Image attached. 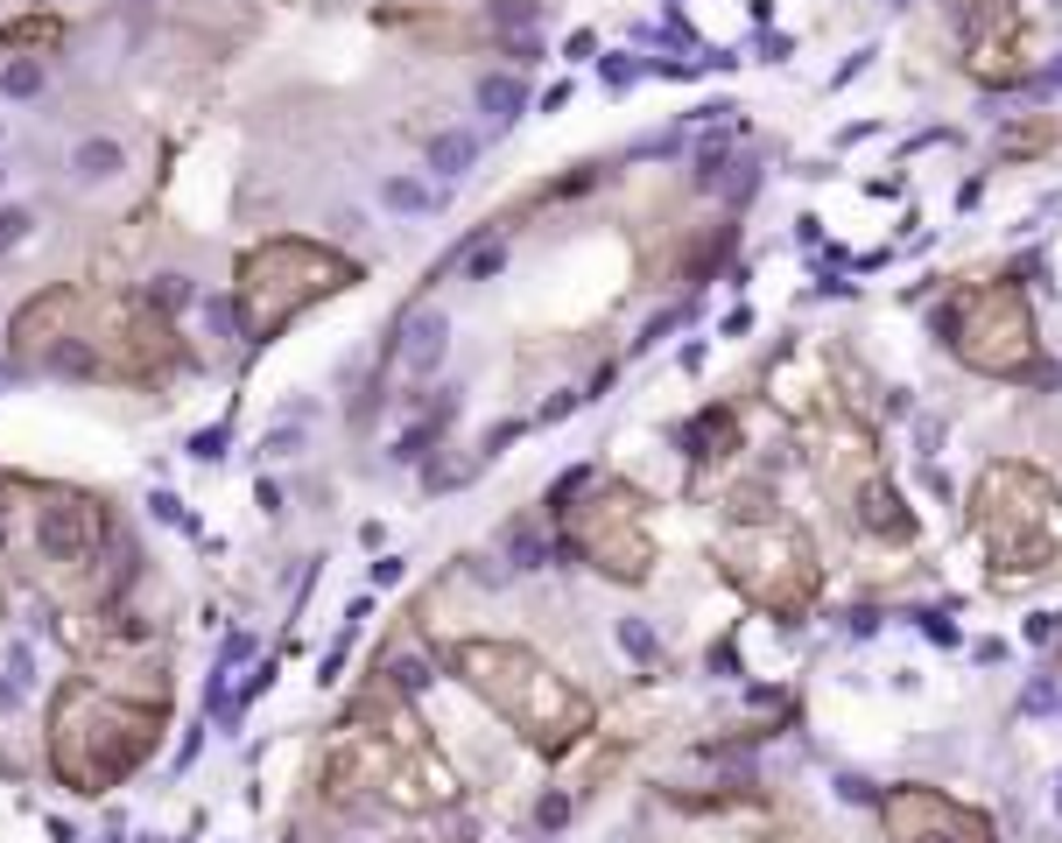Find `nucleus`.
<instances>
[{"mask_svg": "<svg viewBox=\"0 0 1062 843\" xmlns=\"http://www.w3.org/2000/svg\"><path fill=\"white\" fill-rule=\"evenodd\" d=\"M450 674H458L471 696H486L528 746H543V752H570L584 731H592V696L570 689L549 661H535V654L514 647V639H458V647H450Z\"/></svg>", "mask_w": 1062, "mask_h": 843, "instance_id": "1", "label": "nucleus"}, {"mask_svg": "<svg viewBox=\"0 0 1062 843\" xmlns=\"http://www.w3.org/2000/svg\"><path fill=\"white\" fill-rule=\"evenodd\" d=\"M978 542L992 555V584H1035L1062 569V493L1035 464H985L971 493Z\"/></svg>", "mask_w": 1062, "mask_h": 843, "instance_id": "2", "label": "nucleus"}, {"mask_svg": "<svg viewBox=\"0 0 1062 843\" xmlns=\"http://www.w3.org/2000/svg\"><path fill=\"white\" fill-rule=\"evenodd\" d=\"M156 731H162V711H148V703H121V696H106V689L71 682L57 696V738H49V759H57L64 787L99 795V787H113L127 766H141V752L156 746Z\"/></svg>", "mask_w": 1062, "mask_h": 843, "instance_id": "3", "label": "nucleus"}, {"mask_svg": "<svg viewBox=\"0 0 1062 843\" xmlns=\"http://www.w3.org/2000/svg\"><path fill=\"white\" fill-rule=\"evenodd\" d=\"M936 331L950 337V351L971 366V373H992V380H1035L1041 373L1035 316H1027L1014 281H964V289L936 310Z\"/></svg>", "mask_w": 1062, "mask_h": 843, "instance_id": "4", "label": "nucleus"}, {"mask_svg": "<svg viewBox=\"0 0 1062 843\" xmlns=\"http://www.w3.org/2000/svg\"><path fill=\"white\" fill-rule=\"evenodd\" d=\"M339 289H352V261H339V253H324L310 240H267L240 261V324L261 345V337H275L289 324L302 302L339 296Z\"/></svg>", "mask_w": 1062, "mask_h": 843, "instance_id": "5", "label": "nucleus"}, {"mask_svg": "<svg viewBox=\"0 0 1062 843\" xmlns=\"http://www.w3.org/2000/svg\"><path fill=\"white\" fill-rule=\"evenodd\" d=\"M718 563H724V577L774 619H796L823 584L817 577V548H809L796 528H781V520H732L724 542H718Z\"/></svg>", "mask_w": 1062, "mask_h": 843, "instance_id": "6", "label": "nucleus"}, {"mask_svg": "<svg viewBox=\"0 0 1062 843\" xmlns=\"http://www.w3.org/2000/svg\"><path fill=\"white\" fill-rule=\"evenodd\" d=\"M106 316L127 331V345L141 351L156 373L176 359V337H170V324H162V310H141V302H127V296L121 302L106 296ZM14 351H22L28 366H49V373H85V380H99V337L92 331H64L57 316L36 310V302L14 316Z\"/></svg>", "mask_w": 1062, "mask_h": 843, "instance_id": "7", "label": "nucleus"}, {"mask_svg": "<svg viewBox=\"0 0 1062 843\" xmlns=\"http://www.w3.org/2000/svg\"><path fill=\"white\" fill-rule=\"evenodd\" d=\"M563 534H570V548H578L584 563L605 569V577H619V584H640V577H648V563H654L648 499L627 493V485H605L598 499L570 506Z\"/></svg>", "mask_w": 1062, "mask_h": 843, "instance_id": "8", "label": "nucleus"}, {"mask_svg": "<svg viewBox=\"0 0 1062 843\" xmlns=\"http://www.w3.org/2000/svg\"><path fill=\"white\" fill-rule=\"evenodd\" d=\"M887 816V836L893 843H992V822L978 816V808L936 795V787H893V795L880 801Z\"/></svg>", "mask_w": 1062, "mask_h": 843, "instance_id": "9", "label": "nucleus"}, {"mask_svg": "<svg viewBox=\"0 0 1062 843\" xmlns=\"http://www.w3.org/2000/svg\"><path fill=\"white\" fill-rule=\"evenodd\" d=\"M36 542H43L49 563L78 569L99 542H106V513H99V499H85V493H43V506H36Z\"/></svg>", "mask_w": 1062, "mask_h": 843, "instance_id": "10", "label": "nucleus"}, {"mask_svg": "<svg viewBox=\"0 0 1062 843\" xmlns=\"http://www.w3.org/2000/svg\"><path fill=\"white\" fill-rule=\"evenodd\" d=\"M395 359L409 366L415 380H430V373H436V359H444V316H401V345H395Z\"/></svg>", "mask_w": 1062, "mask_h": 843, "instance_id": "11", "label": "nucleus"}, {"mask_svg": "<svg viewBox=\"0 0 1062 843\" xmlns=\"http://www.w3.org/2000/svg\"><path fill=\"white\" fill-rule=\"evenodd\" d=\"M500 555H507L514 569H543V563H549V528H543L535 513L507 520V528H500Z\"/></svg>", "mask_w": 1062, "mask_h": 843, "instance_id": "12", "label": "nucleus"}, {"mask_svg": "<svg viewBox=\"0 0 1062 843\" xmlns=\"http://www.w3.org/2000/svg\"><path fill=\"white\" fill-rule=\"evenodd\" d=\"M71 169H78V183H113V176L127 169V148L113 141V134H92V141H78Z\"/></svg>", "mask_w": 1062, "mask_h": 843, "instance_id": "13", "label": "nucleus"}, {"mask_svg": "<svg viewBox=\"0 0 1062 843\" xmlns=\"http://www.w3.org/2000/svg\"><path fill=\"white\" fill-rule=\"evenodd\" d=\"M479 162V134H465V127H444L430 141V169L436 176H465V169Z\"/></svg>", "mask_w": 1062, "mask_h": 843, "instance_id": "14", "label": "nucleus"}, {"mask_svg": "<svg viewBox=\"0 0 1062 843\" xmlns=\"http://www.w3.org/2000/svg\"><path fill=\"white\" fill-rule=\"evenodd\" d=\"M521 99H528V92H521V78H514V71L479 78V106L493 113V120H514V113H521Z\"/></svg>", "mask_w": 1062, "mask_h": 843, "instance_id": "15", "label": "nucleus"}, {"mask_svg": "<svg viewBox=\"0 0 1062 843\" xmlns=\"http://www.w3.org/2000/svg\"><path fill=\"white\" fill-rule=\"evenodd\" d=\"M380 205L387 211H436V190H430V183H415V176H387L380 183Z\"/></svg>", "mask_w": 1062, "mask_h": 843, "instance_id": "16", "label": "nucleus"}, {"mask_svg": "<svg viewBox=\"0 0 1062 843\" xmlns=\"http://www.w3.org/2000/svg\"><path fill=\"white\" fill-rule=\"evenodd\" d=\"M43 57H14V63H0V92H8V99H36L43 92Z\"/></svg>", "mask_w": 1062, "mask_h": 843, "instance_id": "17", "label": "nucleus"}, {"mask_svg": "<svg viewBox=\"0 0 1062 843\" xmlns=\"http://www.w3.org/2000/svg\"><path fill=\"white\" fill-rule=\"evenodd\" d=\"M619 647H627V654H633V661H648V668H654V661H662V639H654L648 626H640V619H619Z\"/></svg>", "mask_w": 1062, "mask_h": 843, "instance_id": "18", "label": "nucleus"}, {"mask_svg": "<svg viewBox=\"0 0 1062 843\" xmlns=\"http://www.w3.org/2000/svg\"><path fill=\"white\" fill-rule=\"evenodd\" d=\"M486 14H493V28H535V22H543V8H535V0H493Z\"/></svg>", "mask_w": 1062, "mask_h": 843, "instance_id": "19", "label": "nucleus"}, {"mask_svg": "<svg viewBox=\"0 0 1062 843\" xmlns=\"http://www.w3.org/2000/svg\"><path fill=\"white\" fill-rule=\"evenodd\" d=\"M563 816H570V801H563V795H543V808H535V822H543V830H556Z\"/></svg>", "mask_w": 1062, "mask_h": 843, "instance_id": "20", "label": "nucleus"}, {"mask_svg": "<svg viewBox=\"0 0 1062 843\" xmlns=\"http://www.w3.org/2000/svg\"><path fill=\"white\" fill-rule=\"evenodd\" d=\"M28 232V211H0V246H14Z\"/></svg>", "mask_w": 1062, "mask_h": 843, "instance_id": "21", "label": "nucleus"}, {"mask_svg": "<svg viewBox=\"0 0 1062 843\" xmlns=\"http://www.w3.org/2000/svg\"><path fill=\"white\" fill-rule=\"evenodd\" d=\"M1049 84H1062V57H1055V63H1049Z\"/></svg>", "mask_w": 1062, "mask_h": 843, "instance_id": "22", "label": "nucleus"}, {"mask_svg": "<svg viewBox=\"0 0 1062 843\" xmlns=\"http://www.w3.org/2000/svg\"><path fill=\"white\" fill-rule=\"evenodd\" d=\"M1055 816H1062V781H1055Z\"/></svg>", "mask_w": 1062, "mask_h": 843, "instance_id": "23", "label": "nucleus"}]
</instances>
